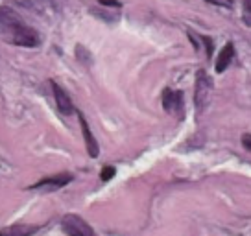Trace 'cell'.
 Returning a JSON list of instances; mask_svg holds the SVG:
<instances>
[{
	"mask_svg": "<svg viewBox=\"0 0 251 236\" xmlns=\"http://www.w3.org/2000/svg\"><path fill=\"white\" fill-rule=\"evenodd\" d=\"M4 32H6V37H8L9 43H13L17 47H24V48H35L39 47V33L35 32L33 28L26 26L21 23L9 24V26H4Z\"/></svg>",
	"mask_w": 251,
	"mask_h": 236,
	"instance_id": "obj_1",
	"label": "cell"
},
{
	"mask_svg": "<svg viewBox=\"0 0 251 236\" xmlns=\"http://www.w3.org/2000/svg\"><path fill=\"white\" fill-rule=\"evenodd\" d=\"M61 227L69 236H96L93 227L78 214H65L61 218Z\"/></svg>",
	"mask_w": 251,
	"mask_h": 236,
	"instance_id": "obj_2",
	"label": "cell"
},
{
	"mask_svg": "<svg viewBox=\"0 0 251 236\" xmlns=\"http://www.w3.org/2000/svg\"><path fill=\"white\" fill-rule=\"evenodd\" d=\"M212 91V79L207 76L205 71H198L196 74V85H194V103H196V111L201 113L205 105L209 102V96Z\"/></svg>",
	"mask_w": 251,
	"mask_h": 236,
	"instance_id": "obj_3",
	"label": "cell"
},
{
	"mask_svg": "<svg viewBox=\"0 0 251 236\" xmlns=\"http://www.w3.org/2000/svg\"><path fill=\"white\" fill-rule=\"evenodd\" d=\"M74 181L72 173H57V175H50V177H43L37 183H33L28 187V190H43V192H55V190L67 187L69 183Z\"/></svg>",
	"mask_w": 251,
	"mask_h": 236,
	"instance_id": "obj_4",
	"label": "cell"
},
{
	"mask_svg": "<svg viewBox=\"0 0 251 236\" xmlns=\"http://www.w3.org/2000/svg\"><path fill=\"white\" fill-rule=\"evenodd\" d=\"M50 85H52V91H54V98H55V105H57V109L61 115L65 117H71L76 113L74 109V103H72L71 96L67 94V91L63 89L59 83H55V81H50Z\"/></svg>",
	"mask_w": 251,
	"mask_h": 236,
	"instance_id": "obj_5",
	"label": "cell"
},
{
	"mask_svg": "<svg viewBox=\"0 0 251 236\" xmlns=\"http://www.w3.org/2000/svg\"><path fill=\"white\" fill-rule=\"evenodd\" d=\"M161 102L165 107L166 113H183V93L181 91H172V89H165L163 96H161Z\"/></svg>",
	"mask_w": 251,
	"mask_h": 236,
	"instance_id": "obj_6",
	"label": "cell"
},
{
	"mask_svg": "<svg viewBox=\"0 0 251 236\" xmlns=\"http://www.w3.org/2000/svg\"><path fill=\"white\" fill-rule=\"evenodd\" d=\"M76 115H78V118H79L81 133H83V139H85L87 153H89V157L96 159V157H98V153H100V150H98V142H96V139H94V135H93V131H91L89 124H87L85 117H83V115H81L79 111H76Z\"/></svg>",
	"mask_w": 251,
	"mask_h": 236,
	"instance_id": "obj_7",
	"label": "cell"
},
{
	"mask_svg": "<svg viewBox=\"0 0 251 236\" xmlns=\"http://www.w3.org/2000/svg\"><path fill=\"white\" fill-rule=\"evenodd\" d=\"M39 225H28V223H15L6 229H0V236H31L39 231Z\"/></svg>",
	"mask_w": 251,
	"mask_h": 236,
	"instance_id": "obj_8",
	"label": "cell"
},
{
	"mask_svg": "<svg viewBox=\"0 0 251 236\" xmlns=\"http://www.w3.org/2000/svg\"><path fill=\"white\" fill-rule=\"evenodd\" d=\"M233 57H235V47H233V43H227L226 47L222 48L218 59H216V72L222 74V72L226 71L231 65V61H233Z\"/></svg>",
	"mask_w": 251,
	"mask_h": 236,
	"instance_id": "obj_9",
	"label": "cell"
},
{
	"mask_svg": "<svg viewBox=\"0 0 251 236\" xmlns=\"http://www.w3.org/2000/svg\"><path fill=\"white\" fill-rule=\"evenodd\" d=\"M15 23H21V17L8 6H0V26L4 28V26H9V24Z\"/></svg>",
	"mask_w": 251,
	"mask_h": 236,
	"instance_id": "obj_10",
	"label": "cell"
},
{
	"mask_svg": "<svg viewBox=\"0 0 251 236\" xmlns=\"http://www.w3.org/2000/svg\"><path fill=\"white\" fill-rule=\"evenodd\" d=\"M115 173H117L115 166H103L102 172H100V179L102 181H109L111 177H115Z\"/></svg>",
	"mask_w": 251,
	"mask_h": 236,
	"instance_id": "obj_11",
	"label": "cell"
},
{
	"mask_svg": "<svg viewBox=\"0 0 251 236\" xmlns=\"http://www.w3.org/2000/svg\"><path fill=\"white\" fill-rule=\"evenodd\" d=\"M103 8H120V2L118 0H98Z\"/></svg>",
	"mask_w": 251,
	"mask_h": 236,
	"instance_id": "obj_12",
	"label": "cell"
},
{
	"mask_svg": "<svg viewBox=\"0 0 251 236\" xmlns=\"http://www.w3.org/2000/svg\"><path fill=\"white\" fill-rule=\"evenodd\" d=\"M207 2H212L216 6H224V8H231L233 6V0H207Z\"/></svg>",
	"mask_w": 251,
	"mask_h": 236,
	"instance_id": "obj_13",
	"label": "cell"
},
{
	"mask_svg": "<svg viewBox=\"0 0 251 236\" xmlns=\"http://www.w3.org/2000/svg\"><path fill=\"white\" fill-rule=\"evenodd\" d=\"M242 146H244V148H246L248 151H251V133L242 135Z\"/></svg>",
	"mask_w": 251,
	"mask_h": 236,
	"instance_id": "obj_14",
	"label": "cell"
},
{
	"mask_svg": "<svg viewBox=\"0 0 251 236\" xmlns=\"http://www.w3.org/2000/svg\"><path fill=\"white\" fill-rule=\"evenodd\" d=\"M203 43H205V47H207V57H211V54H212V41L209 39V37H203Z\"/></svg>",
	"mask_w": 251,
	"mask_h": 236,
	"instance_id": "obj_15",
	"label": "cell"
},
{
	"mask_svg": "<svg viewBox=\"0 0 251 236\" xmlns=\"http://www.w3.org/2000/svg\"><path fill=\"white\" fill-rule=\"evenodd\" d=\"M244 21H246V24H248V26H251V9L246 13V15H244Z\"/></svg>",
	"mask_w": 251,
	"mask_h": 236,
	"instance_id": "obj_16",
	"label": "cell"
}]
</instances>
